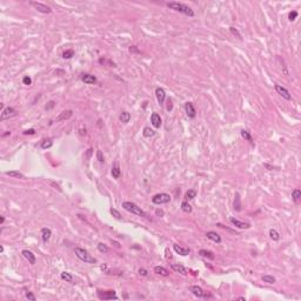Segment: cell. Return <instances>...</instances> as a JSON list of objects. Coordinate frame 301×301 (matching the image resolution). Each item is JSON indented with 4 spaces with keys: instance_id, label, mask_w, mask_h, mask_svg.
Returning a JSON list of instances; mask_svg holds the SVG:
<instances>
[{
    "instance_id": "obj_43",
    "label": "cell",
    "mask_w": 301,
    "mask_h": 301,
    "mask_svg": "<svg viewBox=\"0 0 301 301\" xmlns=\"http://www.w3.org/2000/svg\"><path fill=\"white\" fill-rule=\"evenodd\" d=\"M26 298L28 299V300H32V301H35V297H34V294L32 293V292H26Z\"/></svg>"
},
{
    "instance_id": "obj_9",
    "label": "cell",
    "mask_w": 301,
    "mask_h": 301,
    "mask_svg": "<svg viewBox=\"0 0 301 301\" xmlns=\"http://www.w3.org/2000/svg\"><path fill=\"white\" fill-rule=\"evenodd\" d=\"M72 115H73V111H71V110L63 111L59 115H58V118L55 119V122H60V121H63V120H67V119H69Z\"/></svg>"
},
{
    "instance_id": "obj_1",
    "label": "cell",
    "mask_w": 301,
    "mask_h": 301,
    "mask_svg": "<svg viewBox=\"0 0 301 301\" xmlns=\"http://www.w3.org/2000/svg\"><path fill=\"white\" fill-rule=\"evenodd\" d=\"M167 6H168L171 10H174V11H176V12L184 13V14L190 16V18H192V16H194V11H193L190 7H188L187 5H185V4L172 1V2H168V4H167Z\"/></svg>"
},
{
    "instance_id": "obj_6",
    "label": "cell",
    "mask_w": 301,
    "mask_h": 301,
    "mask_svg": "<svg viewBox=\"0 0 301 301\" xmlns=\"http://www.w3.org/2000/svg\"><path fill=\"white\" fill-rule=\"evenodd\" d=\"M98 297L99 299H104V300H113V299H118V297L115 295V292L114 291H106V292H101L99 291L98 292Z\"/></svg>"
},
{
    "instance_id": "obj_33",
    "label": "cell",
    "mask_w": 301,
    "mask_h": 301,
    "mask_svg": "<svg viewBox=\"0 0 301 301\" xmlns=\"http://www.w3.org/2000/svg\"><path fill=\"white\" fill-rule=\"evenodd\" d=\"M270 238L272 240H274V241H278L279 239H280V234H279V232L278 231H275V229H270Z\"/></svg>"
},
{
    "instance_id": "obj_50",
    "label": "cell",
    "mask_w": 301,
    "mask_h": 301,
    "mask_svg": "<svg viewBox=\"0 0 301 301\" xmlns=\"http://www.w3.org/2000/svg\"><path fill=\"white\" fill-rule=\"evenodd\" d=\"M157 214H160V215H162V214H164V212H162V211H159V209H158V211H157Z\"/></svg>"
},
{
    "instance_id": "obj_46",
    "label": "cell",
    "mask_w": 301,
    "mask_h": 301,
    "mask_svg": "<svg viewBox=\"0 0 301 301\" xmlns=\"http://www.w3.org/2000/svg\"><path fill=\"white\" fill-rule=\"evenodd\" d=\"M34 133H35V131H34V129H27V131H25V132H24V134H25V135H33Z\"/></svg>"
},
{
    "instance_id": "obj_49",
    "label": "cell",
    "mask_w": 301,
    "mask_h": 301,
    "mask_svg": "<svg viewBox=\"0 0 301 301\" xmlns=\"http://www.w3.org/2000/svg\"><path fill=\"white\" fill-rule=\"evenodd\" d=\"M4 221H5V218H4V217H1V218H0V223L2 225V223H4Z\"/></svg>"
},
{
    "instance_id": "obj_5",
    "label": "cell",
    "mask_w": 301,
    "mask_h": 301,
    "mask_svg": "<svg viewBox=\"0 0 301 301\" xmlns=\"http://www.w3.org/2000/svg\"><path fill=\"white\" fill-rule=\"evenodd\" d=\"M31 5L34 7V8H37L40 13H44V14H48V13H51L52 12V10H51V7H48L47 5H45V4H41V2H37V1H32Z\"/></svg>"
},
{
    "instance_id": "obj_25",
    "label": "cell",
    "mask_w": 301,
    "mask_h": 301,
    "mask_svg": "<svg viewBox=\"0 0 301 301\" xmlns=\"http://www.w3.org/2000/svg\"><path fill=\"white\" fill-rule=\"evenodd\" d=\"M51 235H52V232H51L49 228H43L41 229V238H43V240L45 242H47L48 240H49Z\"/></svg>"
},
{
    "instance_id": "obj_31",
    "label": "cell",
    "mask_w": 301,
    "mask_h": 301,
    "mask_svg": "<svg viewBox=\"0 0 301 301\" xmlns=\"http://www.w3.org/2000/svg\"><path fill=\"white\" fill-rule=\"evenodd\" d=\"M53 146V141L51 139H45L41 141V148L43 149H47V148H51Z\"/></svg>"
},
{
    "instance_id": "obj_4",
    "label": "cell",
    "mask_w": 301,
    "mask_h": 301,
    "mask_svg": "<svg viewBox=\"0 0 301 301\" xmlns=\"http://www.w3.org/2000/svg\"><path fill=\"white\" fill-rule=\"evenodd\" d=\"M171 201V195L167 193H159L153 195L152 198V202L155 205H164V204H168Z\"/></svg>"
},
{
    "instance_id": "obj_17",
    "label": "cell",
    "mask_w": 301,
    "mask_h": 301,
    "mask_svg": "<svg viewBox=\"0 0 301 301\" xmlns=\"http://www.w3.org/2000/svg\"><path fill=\"white\" fill-rule=\"evenodd\" d=\"M171 268L174 270V272H176V273L182 274V275H187V274H188L187 270H186L182 265H179V264H172V265H171Z\"/></svg>"
},
{
    "instance_id": "obj_21",
    "label": "cell",
    "mask_w": 301,
    "mask_h": 301,
    "mask_svg": "<svg viewBox=\"0 0 301 301\" xmlns=\"http://www.w3.org/2000/svg\"><path fill=\"white\" fill-rule=\"evenodd\" d=\"M292 198H293V201H294L297 205H299L301 202V190H298V188H295V190L292 192Z\"/></svg>"
},
{
    "instance_id": "obj_16",
    "label": "cell",
    "mask_w": 301,
    "mask_h": 301,
    "mask_svg": "<svg viewBox=\"0 0 301 301\" xmlns=\"http://www.w3.org/2000/svg\"><path fill=\"white\" fill-rule=\"evenodd\" d=\"M207 238L209 239V240H212V241H214L215 243H220L221 242V237L217 233V232H213V231H209V232H207L206 233Z\"/></svg>"
},
{
    "instance_id": "obj_41",
    "label": "cell",
    "mask_w": 301,
    "mask_h": 301,
    "mask_svg": "<svg viewBox=\"0 0 301 301\" xmlns=\"http://www.w3.org/2000/svg\"><path fill=\"white\" fill-rule=\"evenodd\" d=\"M96 158H98V160H99V162H104L105 160H104V155H102V152L101 151H98L96 152Z\"/></svg>"
},
{
    "instance_id": "obj_28",
    "label": "cell",
    "mask_w": 301,
    "mask_h": 301,
    "mask_svg": "<svg viewBox=\"0 0 301 301\" xmlns=\"http://www.w3.org/2000/svg\"><path fill=\"white\" fill-rule=\"evenodd\" d=\"M120 174H121V171H120V167H119L118 162H115V164H114V166L112 167V175H113V178L118 179V178L120 176Z\"/></svg>"
},
{
    "instance_id": "obj_3",
    "label": "cell",
    "mask_w": 301,
    "mask_h": 301,
    "mask_svg": "<svg viewBox=\"0 0 301 301\" xmlns=\"http://www.w3.org/2000/svg\"><path fill=\"white\" fill-rule=\"evenodd\" d=\"M122 208H125L127 212H131V213H133V214H135V215L143 217V218L147 217V214L141 209V207H139L138 205H135V204H133V202H131V201H124V202H122Z\"/></svg>"
},
{
    "instance_id": "obj_32",
    "label": "cell",
    "mask_w": 301,
    "mask_h": 301,
    "mask_svg": "<svg viewBox=\"0 0 301 301\" xmlns=\"http://www.w3.org/2000/svg\"><path fill=\"white\" fill-rule=\"evenodd\" d=\"M196 196V190H190L186 192V194H185V198H186V200H192V199H194Z\"/></svg>"
},
{
    "instance_id": "obj_40",
    "label": "cell",
    "mask_w": 301,
    "mask_h": 301,
    "mask_svg": "<svg viewBox=\"0 0 301 301\" xmlns=\"http://www.w3.org/2000/svg\"><path fill=\"white\" fill-rule=\"evenodd\" d=\"M229 31H231V33H232L233 35H237V38H239V39H241V34L239 33L237 28H234V27H229Z\"/></svg>"
},
{
    "instance_id": "obj_10",
    "label": "cell",
    "mask_w": 301,
    "mask_h": 301,
    "mask_svg": "<svg viewBox=\"0 0 301 301\" xmlns=\"http://www.w3.org/2000/svg\"><path fill=\"white\" fill-rule=\"evenodd\" d=\"M16 110L13 108V107H6L2 113H1V120H5V119H7V118H12V117H14L16 115Z\"/></svg>"
},
{
    "instance_id": "obj_20",
    "label": "cell",
    "mask_w": 301,
    "mask_h": 301,
    "mask_svg": "<svg viewBox=\"0 0 301 301\" xmlns=\"http://www.w3.org/2000/svg\"><path fill=\"white\" fill-rule=\"evenodd\" d=\"M154 273L158 274V275H161V276H168L170 275V272L162 266H155L154 267Z\"/></svg>"
},
{
    "instance_id": "obj_48",
    "label": "cell",
    "mask_w": 301,
    "mask_h": 301,
    "mask_svg": "<svg viewBox=\"0 0 301 301\" xmlns=\"http://www.w3.org/2000/svg\"><path fill=\"white\" fill-rule=\"evenodd\" d=\"M54 107V101H49L48 105H46V110H51Z\"/></svg>"
},
{
    "instance_id": "obj_12",
    "label": "cell",
    "mask_w": 301,
    "mask_h": 301,
    "mask_svg": "<svg viewBox=\"0 0 301 301\" xmlns=\"http://www.w3.org/2000/svg\"><path fill=\"white\" fill-rule=\"evenodd\" d=\"M21 254H22V256L31 264V265H34L35 264V261H37V259H35V255L34 254L32 253L31 251H27V249H24L22 252H21Z\"/></svg>"
},
{
    "instance_id": "obj_19",
    "label": "cell",
    "mask_w": 301,
    "mask_h": 301,
    "mask_svg": "<svg viewBox=\"0 0 301 301\" xmlns=\"http://www.w3.org/2000/svg\"><path fill=\"white\" fill-rule=\"evenodd\" d=\"M155 95H157L158 102L160 104V105H162V104H164V101H165V98H166V93H165V91H164L162 88L158 87V88L155 90Z\"/></svg>"
},
{
    "instance_id": "obj_44",
    "label": "cell",
    "mask_w": 301,
    "mask_h": 301,
    "mask_svg": "<svg viewBox=\"0 0 301 301\" xmlns=\"http://www.w3.org/2000/svg\"><path fill=\"white\" fill-rule=\"evenodd\" d=\"M48 182H49V185H51V186H53V187H54V188H55V190H59V192H61V188H60V186H59V185H58V184H55V182H53V181H52V180H49V181H48Z\"/></svg>"
},
{
    "instance_id": "obj_47",
    "label": "cell",
    "mask_w": 301,
    "mask_h": 301,
    "mask_svg": "<svg viewBox=\"0 0 301 301\" xmlns=\"http://www.w3.org/2000/svg\"><path fill=\"white\" fill-rule=\"evenodd\" d=\"M129 51H131L132 53H140V51L137 48V46H132V47L129 48Z\"/></svg>"
},
{
    "instance_id": "obj_8",
    "label": "cell",
    "mask_w": 301,
    "mask_h": 301,
    "mask_svg": "<svg viewBox=\"0 0 301 301\" xmlns=\"http://www.w3.org/2000/svg\"><path fill=\"white\" fill-rule=\"evenodd\" d=\"M190 292H192L195 297H198V298H204V297H206V294H205V292H204V289L200 287V286H190Z\"/></svg>"
},
{
    "instance_id": "obj_29",
    "label": "cell",
    "mask_w": 301,
    "mask_h": 301,
    "mask_svg": "<svg viewBox=\"0 0 301 301\" xmlns=\"http://www.w3.org/2000/svg\"><path fill=\"white\" fill-rule=\"evenodd\" d=\"M234 209L240 212L241 211V200H240V194L235 193L234 195Z\"/></svg>"
},
{
    "instance_id": "obj_37",
    "label": "cell",
    "mask_w": 301,
    "mask_h": 301,
    "mask_svg": "<svg viewBox=\"0 0 301 301\" xmlns=\"http://www.w3.org/2000/svg\"><path fill=\"white\" fill-rule=\"evenodd\" d=\"M98 249H99V252H101V253H107V252H108V247H107L105 243H102V242H99V243H98Z\"/></svg>"
},
{
    "instance_id": "obj_38",
    "label": "cell",
    "mask_w": 301,
    "mask_h": 301,
    "mask_svg": "<svg viewBox=\"0 0 301 301\" xmlns=\"http://www.w3.org/2000/svg\"><path fill=\"white\" fill-rule=\"evenodd\" d=\"M110 212H111V214L113 215V217H114V218H115V219H119V220L121 219V214H120V213H119V212H118L117 209H114V208H111V209H110Z\"/></svg>"
},
{
    "instance_id": "obj_42",
    "label": "cell",
    "mask_w": 301,
    "mask_h": 301,
    "mask_svg": "<svg viewBox=\"0 0 301 301\" xmlns=\"http://www.w3.org/2000/svg\"><path fill=\"white\" fill-rule=\"evenodd\" d=\"M22 82H24V85H27V86H30L32 84V79L30 78V77H24V79H22Z\"/></svg>"
},
{
    "instance_id": "obj_34",
    "label": "cell",
    "mask_w": 301,
    "mask_h": 301,
    "mask_svg": "<svg viewBox=\"0 0 301 301\" xmlns=\"http://www.w3.org/2000/svg\"><path fill=\"white\" fill-rule=\"evenodd\" d=\"M262 281L264 282H267V284H274L275 282V278L273 275H264L262 276Z\"/></svg>"
},
{
    "instance_id": "obj_27",
    "label": "cell",
    "mask_w": 301,
    "mask_h": 301,
    "mask_svg": "<svg viewBox=\"0 0 301 301\" xmlns=\"http://www.w3.org/2000/svg\"><path fill=\"white\" fill-rule=\"evenodd\" d=\"M60 276H61V279L65 280V281L71 282V284H74V282H73V281H74V278H73V275H72L71 273H68V272H63Z\"/></svg>"
},
{
    "instance_id": "obj_35",
    "label": "cell",
    "mask_w": 301,
    "mask_h": 301,
    "mask_svg": "<svg viewBox=\"0 0 301 301\" xmlns=\"http://www.w3.org/2000/svg\"><path fill=\"white\" fill-rule=\"evenodd\" d=\"M181 209H182L184 212H186V213H190V212H192V206H190L187 201H184V202L181 204Z\"/></svg>"
},
{
    "instance_id": "obj_13",
    "label": "cell",
    "mask_w": 301,
    "mask_h": 301,
    "mask_svg": "<svg viewBox=\"0 0 301 301\" xmlns=\"http://www.w3.org/2000/svg\"><path fill=\"white\" fill-rule=\"evenodd\" d=\"M185 111L187 113V115L190 117V118H195V115H196V112H195V108H194V106H193V104L192 102H186L185 104Z\"/></svg>"
},
{
    "instance_id": "obj_23",
    "label": "cell",
    "mask_w": 301,
    "mask_h": 301,
    "mask_svg": "<svg viewBox=\"0 0 301 301\" xmlns=\"http://www.w3.org/2000/svg\"><path fill=\"white\" fill-rule=\"evenodd\" d=\"M241 137H242V138H243L245 140L249 141V143H251L254 146V141H253V138H252V135H251V132H248L247 129H242V131H241Z\"/></svg>"
},
{
    "instance_id": "obj_2",
    "label": "cell",
    "mask_w": 301,
    "mask_h": 301,
    "mask_svg": "<svg viewBox=\"0 0 301 301\" xmlns=\"http://www.w3.org/2000/svg\"><path fill=\"white\" fill-rule=\"evenodd\" d=\"M74 252H75V255L79 258L82 262H85V264H95L96 262V259H95L94 256H92L91 254L88 253L86 249H84V248L75 247Z\"/></svg>"
},
{
    "instance_id": "obj_18",
    "label": "cell",
    "mask_w": 301,
    "mask_h": 301,
    "mask_svg": "<svg viewBox=\"0 0 301 301\" xmlns=\"http://www.w3.org/2000/svg\"><path fill=\"white\" fill-rule=\"evenodd\" d=\"M81 80H82L85 84H88V85H92V84H95V82H96V78H95L94 75H92V74H88V73L82 74Z\"/></svg>"
},
{
    "instance_id": "obj_51",
    "label": "cell",
    "mask_w": 301,
    "mask_h": 301,
    "mask_svg": "<svg viewBox=\"0 0 301 301\" xmlns=\"http://www.w3.org/2000/svg\"><path fill=\"white\" fill-rule=\"evenodd\" d=\"M4 252V246H0V253H2Z\"/></svg>"
},
{
    "instance_id": "obj_15",
    "label": "cell",
    "mask_w": 301,
    "mask_h": 301,
    "mask_svg": "<svg viewBox=\"0 0 301 301\" xmlns=\"http://www.w3.org/2000/svg\"><path fill=\"white\" fill-rule=\"evenodd\" d=\"M151 122H152V125L155 127V128H160L162 121H161V118H160V115H159L158 113H153L151 115Z\"/></svg>"
},
{
    "instance_id": "obj_39",
    "label": "cell",
    "mask_w": 301,
    "mask_h": 301,
    "mask_svg": "<svg viewBox=\"0 0 301 301\" xmlns=\"http://www.w3.org/2000/svg\"><path fill=\"white\" fill-rule=\"evenodd\" d=\"M288 18H289V20H291V21H294V20L298 18V12H297V11H292V12L289 13Z\"/></svg>"
},
{
    "instance_id": "obj_36",
    "label": "cell",
    "mask_w": 301,
    "mask_h": 301,
    "mask_svg": "<svg viewBox=\"0 0 301 301\" xmlns=\"http://www.w3.org/2000/svg\"><path fill=\"white\" fill-rule=\"evenodd\" d=\"M73 55H74V51L73 49H67V51H65L63 53V59H71Z\"/></svg>"
},
{
    "instance_id": "obj_26",
    "label": "cell",
    "mask_w": 301,
    "mask_h": 301,
    "mask_svg": "<svg viewBox=\"0 0 301 301\" xmlns=\"http://www.w3.org/2000/svg\"><path fill=\"white\" fill-rule=\"evenodd\" d=\"M5 174L8 175V176H12V178H18V179H25V175L22 173H20L19 171H7L5 172Z\"/></svg>"
},
{
    "instance_id": "obj_45",
    "label": "cell",
    "mask_w": 301,
    "mask_h": 301,
    "mask_svg": "<svg viewBox=\"0 0 301 301\" xmlns=\"http://www.w3.org/2000/svg\"><path fill=\"white\" fill-rule=\"evenodd\" d=\"M138 272H139V274H140V275H143V276H147V274H148V272L145 270V268H140Z\"/></svg>"
},
{
    "instance_id": "obj_11",
    "label": "cell",
    "mask_w": 301,
    "mask_h": 301,
    "mask_svg": "<svg viewBox=\"0 0 301 301\" xmlns=\"http://www.w3.org/2000/svg\"><path fill=\"white\" fill-rule=\"evenodd\" d=\"M173 248H174L175 252L179 254V255H181V256H186V255H188L190 252V248H187V247H182V246H179V245H176V243L173 245Z\"/></svg>"
},
{
    "instance_id": "obj_52",
    "label": "cell",
    "mask_w": 301,
    "mask_h": 301,
    "mask_svg": "<svg viewBox=\"0 0 301 301\" xmlns=\"http://www.w3.org/2000/svg\"><path fill=\"white\" fill-rule=\"evenodd\" d=\"M239 300H241V301H246V299H245L243 297H240V298H239Z\"/></svg>"
},
{
    "instance_id": "obj_30",
    "label": "cell",
    "mask_w": 301,
    "mask_h": 301,
    "mask_svg": "<svg viewBox=\"0 0 301 301\" xmlns=\"http://www.w3.org/2000/svg\"><path fill=\"white\" fill-rule=\"evenodd\" d=\"M143 137H146V138H151V137H154L155 132H154L151 127H145V128H143Z\"/></svg>"
},
{
    "instance_id": "obj_24",
    "label": "cell",
    "mask_w": 301,
    "mask_h": 301,
    "mask_svg": "<svg viewBox=\"0 0 301 301\" xmlns=\"http://www.w3.org/2000/svg\"><path fill=\"white\" fill-rule=\"evenodd\" d=\"M119 119H120V121H121L122 124H127V122H129V120H131V114L126 111L121 112Z\"/></svg>"
},
{
    "instance_id": "obj_7",
    "label": "cell",
    "mask_w": 301,
    "mask_h": 301,
    "mask_svg": "<svg viewBox=\"0 0 301 301\" xmlns=\"http://www.w3.org/2000/svg\"><path fill=\"white\" fill-rule=\"evenodd\" d=\"M275 91L278 92V94H280L286 100H291L292 99V95L289 94V92L286 90L285 87H282L281 85H275Z\"/></svg>"
},
{
    "instance_id": "obj_22",
    "label": "cell",
    "mask_w": 301,
    "mask_h": 301,
    "mask_svg": "<svg viewBox=\"0 0 301 301\" xmlns=\"http://www.w3.org/2000/svg\"><path fill=\"white\" fill-rule=\"evenodd\" d=\"M199 254H200L201 256H204V258L209 259V260H214V259H215V255L213 254V252L207 251V249H200V251H199Z\"/></svg>"
},
{
    "instance_id": "obj_14",
    "label": "cell",
    "mask_w": 301,
    "mask_h": 301,
    "mask_svg": "<svg viewBox=\"0 0 301 301\" xmlns=\"http://www.w3.org/2000/svg\"><path fill=\"white\" fill-rule=\"evenodd\" d=\"M231 222H232V225H233V226H235V227H238V228H241V229H245V228H249V227H251V225H249V223L243 222V221H240V220H238V219H234V218H231Z\"/></svg>"
}]
</instances>
